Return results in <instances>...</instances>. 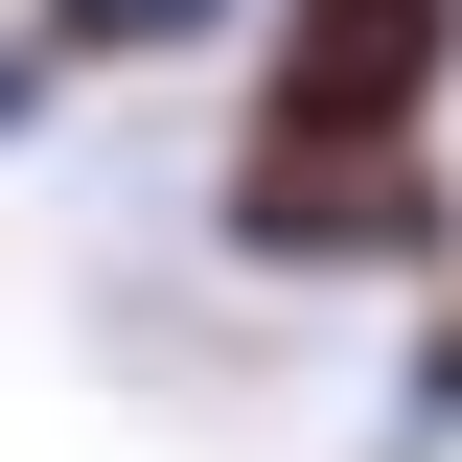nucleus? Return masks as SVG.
Masks as SVG:
<instances>
[{
	"instance_id": "nucleus-1",
	"label": "nucleus",
	"mask_w": 462,
	"mask_h": 462,
	"mask_svg": "<svg viewBox=\"0 0 462 462\" xmlns=\"http://www.w3.org/2000/svg\"><path fill=\"white\" fill-rule=\"evenodd\" d=\"M439 47H462V0H300V47H278V139L370 162V139L439 93Z\"/></svg>"
},
{
	"instance_id": "nucleus-2",
	"label": "nucleus",
	"mask_w": 462,
	"mask_h": 462,
	"mask_svg": "<svg viewBox=\"0 0 462 462\" xmlns=\"http://www.w3.org/2000/svg\"><path fill=\"white\" fill-rule=\"evenodd\" d=\"M231 231H254V254H439V185H346L324 162V139H278V162H254V185H231Z\"/></svg>"
}]
</instances>
